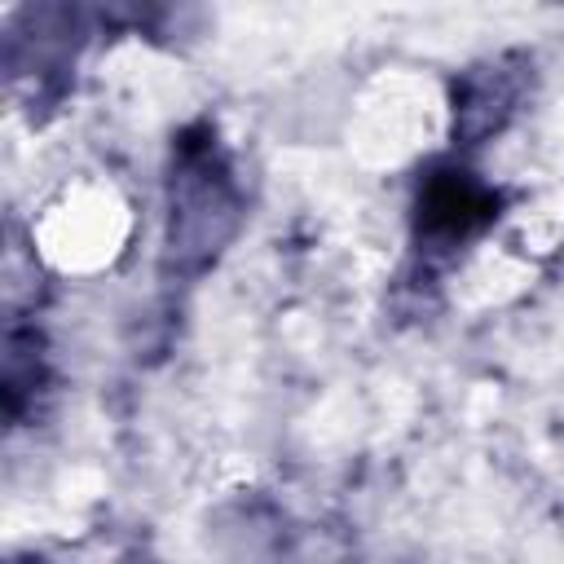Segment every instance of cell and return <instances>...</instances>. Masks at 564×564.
<instances>
[{
	"label": "cell",
	"instance_id": "6da1fadb",
	"mask_svg": "<svg viewBox=\"0 0 564 564\" xmlns=\"http://www.w3.org/2000/svg\"><path fill=\"white\" fill-rule=\"evenodd\" d=\"M247 220V189L220 128L198 115L172 132L163 167V251L159 278L189 286L229 251Z\"/></svg>",
	"mask_w": 564,
	"mask_h": 564
},
{
	"label": "cell",
	"instance_id": "7a4b0ae2",
	"mask_svg": "<svg viewBox=\"0 0 564 564\" xmlns=\"http://www.w3.org/2000/svg\"><path fill=\"white\" fill-rule=\"evenodd\" d=\"M172 0H26L9 26V75L35 101H57L84 44L101 35H154Z\"/></svg>",
	"mask_w": 564,
	"mask_h": 564
},
{
	"label": "cell",
	"instance_id": "3957f363",
	"mask_svg": "<svg viewBox=\"0 0 564 564\" xmlns=\"http://www.w3.org/2000/svg\"><path fill=\"white\" fill-rule=\"evenodd\" d=\"M511 194L458 150L427 159L410 185V282H436L502 216Z\"/></svg>",
	"mask_w": 564,
	"mask_h": 564
},
{
	"label": "cell",
	"instance_id": "277c9868",
	"mask_svg": "<svg viewBox=\"0 0 564 564\" xmlns=\"http://www.w3.org/2000/svg\"><path fill=\"white\" fill-rule=\"evenodd\" d=\"M533 97V57L511 48L463 66L449 79V141L458 154L502 137Z\"/></svg>",
	"mask_w": 564,
	"mask_h": 564
},
{
	"label": "cell",
	"instance_id": "5b68a950",
	"mask_svg": "<svg viewBox=\"0 0 564 564\" xmlns=\"http://www.w3.org/2000/svg\"><path fill=\"white\" fill-rule=\"evenodd\" d=\"M48 383H53V370H48V348H44L40 326L9 322V330H4V379H0L9 427H26L31 414H40V397L48 392Z\"/></svg>",
	"mask_w": 564,
	"mask_h": 564
}]
</instances>
